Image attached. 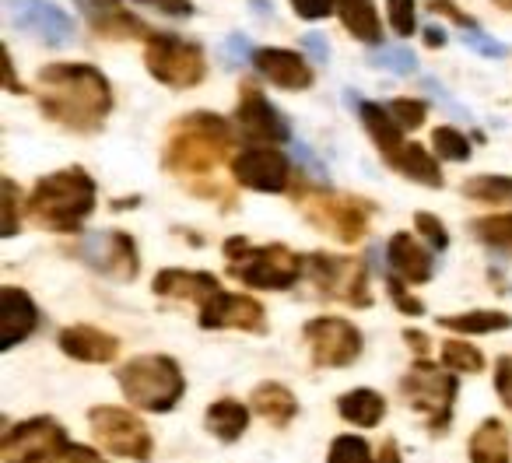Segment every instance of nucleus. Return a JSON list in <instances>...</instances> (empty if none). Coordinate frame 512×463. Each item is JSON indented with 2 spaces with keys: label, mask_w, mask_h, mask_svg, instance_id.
Here are the masks:
<instances>
[{
  "label": "nucleus",
  "mask_w": 512,
  "mask_h": 463,
  "mask_svg": "<svg viewBox=\"0 0 512 463\" xmlns=\"http://www.w3.org/2000/svg\"><path fill=\"white\" fill-rule=\"evenodd\" d=\"M39 109L74 134H95L113 113V88L92 64H50L39 71Z\"/></svg>",
  "instance_id": "obj_1"
},
{
  "label": "nucleus",
  "mask_w": 512,
  "mask_h": 463,
  "mask_svg": "<svg viewBox=\"0 0 512 463\" xmlns=\"http://www.w3.org/2000/svg\"><path fill=\"white\" fill-rule=\"evenodd\" d=\"M235 148V130L228 120L214 113H190L172 127L169 141H165V169L190 183L193 193L211 197V172L228 158ZM218 197V193H214Z\"/></svg>",
  "instance_id": "obj_2"
},
{
  "label": "nucleus",
  "mask_w": 512,
  "mask_h": 463,
  "mask_svg": "<svg viewBox=\"0 0 512 463\" xmlns=\"http://www.w3.org/2000/svg\"><path fill=\"white\" fill-rule=\"evenodd\" d=\"M92 211L95 179L85 169H78V165L43 176L32 186L29 197H25V218L32 225L46 228V232H60V236L81 232V225H85V218Z\"/></svg>",
  "instance_id": "obj_3"
},
{
  "label": "nucleus",
  "mask_w": 512,
  "mask_h": 463,
  "mask_svg": "<svg viewBox=\"0 0 512 463\" xmlns=\"http://www.w3.org/2000/svg\"><path fill=\"white\" fill-rule=\"evenodd\" d=\"M225 260L228 274H232L239 285L260 288V292H285L295 288L306 274V257L292 253L288 246L271 243V246H253L249 239L232 236L225 239Z\"/></svg>",
  "instance_id": "obj_4"
},
{
  "label": "nucleus",
  "mask_w": 512,
  "mask_h": 463,
  "mask_svg": "<svg viewBox=\"0 0 512 463\" xmlns=\"http://www.w3.org/2000/svg\"><path fill=\"white\" fill-rule=\"evenodd\" d=\"M116 383H120L123 397H127L137 411H151V414L172 411L186 393L183 369H179V362L169 355L130 358V362H123L120 372H116Z\"/></svg>",
  "instance_id": "obj_5"
},
{
  "label": "nucleus",
  "mask_w": 512,
  "mask_h": 463,
  "mask_svg": "<svg viewBox=\"0 0 512 463\" xmlns=\"http://www.w3.org/2000/svg\"><path fill=\"white\" fill-rule=\"evenodd\" d=\"M456 390H460V383H456L453 369H446V365L439 369V365H432L428 358H418V362L404 372V379H400V397L428 421L432 432H442V428L453 421Z\"/></svg>",
  "instance_id": "obj_6"
},
{
  "label": "nucleus",
  "mask_w": 512,
  "mask_h": 463,
  "mask_svg": "<svg viewBox=\"0 0 512 463\" xmlns=\"http://www.w3.org/2000/svg\"><path fill=\"white\" fill-rule=\"evenodd\" d=\"M299 207L309 225L341 239V243H362L365 232H369V218H372L369 200L348 197V193H330V190H306L299 193Z\"/></svg>",
  "instance_id": "obj_7"
},
{
  "label": "nucleus",
  "mask_w": 512,
  "mask_h": 463,
  "mask_svg": "<svg viewBox=\"0 0 512 463\" xmlns=\"http://www.w3.org/2000/svg\"><path fill=\"white\" fill-rule=\"evenodd\" d=\"M144 64H148L151 78L169 88H179V92L197 88L207 78V60L200 43L169 36V32H151L148 46H144Z\"/></svg>",
  "instance_id": "obj_8"
},
{
  "label": "nucleus",
  "mask_w": 512,
  "mask_h": 463,
  "mask_svg": "<svg viewBox=\"0 0 512 463\" xmlns=\"http://www.w3.org/2000/svg\"><path fill=\"white\" fill-rule=\"evenodd\" d=\"M306 274L316 292L330 302H344L351 309H369V267L358 257H334V253H313L306 260Z\"/></svg>",
  "instance_id": "obj_9"
},
{
  "label": "nucleus",
  "mask_w": 512,
  "mask_h": 463,
  "mask_svg": "<svg viewBox=\"0 0 512 463\" xmlns=\"http://www.w3.org/2000/svg\"><path fill=\"white\" fill-rule=\"evenodd\" d=\"M88 428H92L95 442L102 449H109L113 456L123 460H137L148 463L155 453V439H151L148 425L137 418L127 407H113V404H99L88 411Z\"/></svg>",
  "instance_id": "obj_10"
},
{
  "label": "nucleus",
  "mask_w": 512,
  "mask_h": 463,
  "mask_svg": "<svg viewBox=\"0 0 512 463\" xmlns=\"http://www.w3.org/2000/svg\"><path fill=\"white\" fill-rule=\"evenodd\" d=\"M67 428L50 414L18 421L0 439V460L4 463H50L67 446Z\"/></svg>",
  "instance_id": "obj_11"
},
{
  "label": "nucleus",
  "mask_w": 512,
  "mask_h": 463,
  "mask_svg": "<svg viewBox=\"0 0 512 463\" xmlns=\"http://www.w3.org/2000/svg\"><path fill=\"white\" fill-rule=\"evenodd\" d=\"M306 341L320 369H348L362 355V334L341 316H316L306 323Z\"/></svg>",
  "instance_id": "obj_12"
},
{
  "label": "nucleus",
  "mask_w": 512,
  "mask_h": 463,
  "mask_svg": "<svg viewBox=\"0 0 512 463\" xmlns=\"http://www.w3.org/2000/svg\"><path fill=\"white\" fill-rule=\"evenodd\" d=\"M4 11L18 32L39 39L43 46H71L78 36L74 18L50 0H4Z\"/></svg>",
  "instance_id": "obj_13"
},
{
  "label": "nucleus",
  "mask_w": 512,
  "mask_h": 463,
  "mask_svg": "<svg viewBox=\"0 0 512 463\" xmlns=\"http://www.w3.org/2000/svg\"><path fill=\"white\" fill-rule=\"evenodd\" d=\"M78 257L95 274L113 281H134L137 271H141V253H137V243L127 232H88L81 239Z\"/></svg>",
  "instance_id": "obj_14"
},
{
  "label": "nucleus",
  "mask_w": 512,
  "mask_h": 463,
  "mask_svg": "<svg viewBox=\"0 0 512 463\" xmlns=\"http://www.w3.org/2000/svg\"><path fill=\"white\" fill-rule=\"evenodd\" d=\"M232 176L239 186L256 193H285L292 183V165L274 144H256L232 158Z\"/></svg>",
  "instance_id": "obj_15"
},
{
  "label": "nucleus",
  "mask_w": 512,
  "mask_h": 463,
  "mask_svg": "<svg viewBox=\"0 0 512 463\" xmlns=\"http://www.w3.org/2000/svg\"><path fill=\"white\" fill-rule=\"evenodd\" d=\"M200 327L204 330H246V334H267V309L249 295L214 292L200 306Z\"/></svg>",
  "instance_id": "obj_16"
},
{
  "label": "nucleus",
  "mask_w": 512,
  "mask_h": 463,
  "mask_svg": "<svg viewBox=\"0 0 512 463\" xmlns=\"http://www.w3.org/2000/svg\"><path fill=\"white\" fill-rule=\"evenodd\" d=\"M235 123L256 144H285L292 137L288 120L264 99V92L253 85H242L239 106H235Z\"/></svg>",
  "instance_id": "obj_17"
},
{
  "label": "nucleus",
  "mask_w": 512,
  "mask_h": 463,
  "mask_svg": "<svg viewBox=\"0 0 512 463\" xmlns=\"http://www.w3.org/2000/svg\"><path fill=\"white\" fill-rule=\"evenodd\" d=\"M85 15L88 29L102 39H151V29L137 15H130L120 0H74Z\"/></svg>",
  "instance_id": "obj_18"
},
{
  "label": "nucleus",
  "mask_w": 512,
  "mask_h": 463,
  "mask_svg": "<svg viewBox=\"0 0 512 463\" xmlns=\"http://www.w3.org/2000/svg\"><path fill=\"white\" fill-rule=\"evenodd\" d=\"M39 327V309L32 302L29 292L15 285H4L0 288V351H11L18 348L22 341H29Z\"/></svg>",
  "instance_id": "obj_19"
},
{
  "label": "nucleus",
  "mask_w": 512,
  "mask_h": 463,
  "mask_svg": "<svg viewBox=\"0 0 512 463\" xmlns=\"http://www.w3.org/2000/svg\"><path fill=\"white\" fill-rule=\"evenodd\" d=\"M60 351L74 362H88V365H106L120 355V337L106 334V330L92 327V323H74L64 327L57 337Z\"/></svg>",
  "instance_id": "obj_20"
},
{
  "label": "nucleus",
  "mask_w": 512,
  "mask_h": 463,
  "mask_svg": "<svg viewBox=\"0 0 512 463\" xmlns=\"http://www.w3.org/2000/svg\"><path fill=\"white\" fill-rule=\"evenodd\" d=\"M253 64H256V71L271 81V85L285 88V92H302V88L313 85V71H309V64L292 50L267 46V50L253 53Z\"/></svg>",
  "instance_id": "obj_21"
},
{
  "label": "nucleus",
  "mask_w": 512,
  "mask_h": 463,
  "mask_svg": "<svg viewBox=\"0 0 512 463\" xmlns=\"http://www.w3.org/2000/svg\"><path fill=\"white\" fill-rule=\"evenodd\" d=\"M155 295L162 299H176V302H200L204 306L214 292H221V281L207 271H183V267H165L155 274L151 281Z\"/></svg>",
  "instance_id": "obj_22"
},
{
  "label": "nucleus",
  "mask_w": 512,
  "mask_h": 463,
  "mask_svg": "<svg viewBox=\"0 0 512 463\" xmlns=\"http://www.w3.org/2000/svg\"><path fill=\"white\" fill-rule=\"evenodd\" d=\"M386 257L397 278H404L407 285H425L432 281V253L411 236V232H393L390 246H386Z\"/></svg>",
  "instance_id": "obj_23"
},
{
  "label": "nucleus",
  "mask_w": 512,
  "mask_h": 463,
  "mask_svg": "<svg viewBox=\"0 0 512 463\" xmlns=\"http://www.w3.org/2000/svg\"><path fill=\"white\" fill-rule=\"evenodd\" d=\"M249 407H253V414H260V418L274 428H288L295 421V414H299L295 393L281 383H260L253 390V397H249Z\"/></svg>",
  "instance_id": "obj_24"
},
{
  "label": "nucleus",
  "mask_w": 512,
  "mask_h": 463,
  "mask_svg": "<svg viewBox=\"0 0 512 463\" xmlns=\"http://www.w3.org/2000/svg\"><path fill=\"white\" fill-rule=\"evenodd\" d=\"M358 116H362L365 130H369V137L376 141L379 155H383V162H390L393 155H397L400 148H404V127H400L397 120H393V113L386 106H376V102H362L358 106Z\"/></svg>",
  "instance_id": "obj_25"
},
{
  "label": "nucleus",
  "mask_w": 512,
  "mask_h": 463,
  "mask_svg": "<svg viewBox=\"0 0 512 463\" xmlns=\"http://www.w3.org/2000/svg\"><path fill=\"white\" fill-rule=\"evenodd\" d=\"M509 446H512L509 428L498 418H488L470 435L467 456H470V463H509Z\"/></svg>",
  "instance_id": "obj_26"
},
{
  "label": "nucleus",
  "mask_w": 512,
  "mask_h": 463,
  "mask_svg": "<svg viewBox=\"0 0 512 463\" xmlns=\"http://www.w3.org/2000/svg\"><path fill=\"white\" fill-rule=\"evenodd\" d=\"M390 169H397L400 176H407L411 183H421V186H432V190H439L442 186V169H439V162H435L432 155H428L421 144H414V141H407L404 148L397 151V155L390 158Z\"/></svg>",
  "instance_id": "obj_27"
},
{
  "label": "nucleus",
  "mask_w": 512,
  "mask_h": 463,
  "mask_svg": "<svg viewBox=\"0 0 512 463\" xmlns=\"http://www.w3.org/2000/svg\"><path fill=\"white\" fill-rule=\"evenodd\" d=\"M249 411H253V407L239 404V400H232V397H221L207 407L204 425H207V432L218 435L221 442H235V439H242V432L249 428Z\"/></svg>",
  "instance_id": "obj_28"
},
{
  "label": "nucleus",
  "mask_w": 512,
  "mask_h": 463,
  "mask_svg": "<svg viewBox=\"0 0 512 463\" xmlns=\"http://www.w3.org/2000/svg\"><path fill=\"white\" fill-rule=\"evenodd\" d=\"M337 15H341L344 29L355 39L369 46H379L383 39V25H379L376 15V0H337Z\"/></svg>",
  "instance_id": "obj_29"
},
{
  "label": "nucleus",
  "mask_w": 512,
  "mask_h": 463,
  "mask_svg": "<svg viewBox=\"0 0 512 463\" xmlns=\"http://www.w3.org/2000/svg\"><path fill=\"white\" fill-rule=\"evenodd\" d=\"M337 414H341L348 425L358 428H376L386 418V400L376 390H351L337 400Z\"/></svg>",
  "instance_id": "obj_30"
},
{
  "label": "nucleus",
  "mask_w": 512,
  "mask_h": 463,
  "mask_svg": "<svg viewBox=\"0 0 512 463\" xmlns=\"http://www.w3.org/2000/svg\"><path fill=\"white\" fill-rule=\"evenodd\" d=\"M439 327L456 330V334H498L512 327V316L502 309H470L460 316H439Z\"/></svg>",
  "instance_id": "obj_31"
},
{
  "label": "nucleus",
  "mask_w": 512,
  "mask_h": 463,
  "mask_svg": "<svg viewBox=\"0 0 512 463\" xmlns=\"http://www.w3.org/2000/svg\"><path fill=\"white\" fill-rule=\"evenodd\" d=\"M463 197L477 204H512V176H470L463 183Z\"/></svg>",
  "instance_id": "obj_32"
},
{
  "label": "nucleus",
  "mask_w": 512,
  "mask_h": 463,
  "mask_svg": "<svg viewBox=\"0 0 512 463\" xmlns=\"http://www.w3.org/2000/svg\"><path fill=\"white\" fill-rule=\"evenodd\" d=\"M439 365H446V369H453V372H467V376H474V372L484 369V355L467 341H446V344H442Z\"/></svg>",
  "instance_id": "obj_33"
},
{
  "label": "nucleus",
  "mask_w": 512,
  "mask_h": 463,
  "mask_svg": "<svg viewBox=\"0 0 512 463\" xmlns=\"http://www.w3.org/2000/svg\"><path fill=\"white\" fill-rule=\"evenodd\" d=\"M474 236L484 246H495V250H512V214H488V218L474 221Z\"/></svg>",
  "instance_id": "obj_34"
},
{
  "label": "nucleus",
  "mask_w": 512,
  "mask_h": 463,
  "mask_svg": "<svg viewBox=\"0 0 512 463\" xmlns=\"http://www.w3.org/2000/svg\"><path fill=\"white\" fill-rule=\"evenodd\" d=\"M369 64H376L386 74H397V78H407V74L418 71V57L407 46H379V50H372Z\"/></svg>",
  "instance_id": "obj_35"
},
{
  "label": "nucleus",
  "mask_w": 512,
  "mask_h": 463,
  "mask_svg": "<svg viewBox=\"0 0 512 463\" xmlns=\"http://www.w3.org/2000/svg\"><path fill=\"white\" fill-rule=\"evenodd\" d=\"M432 148L446 162H467L470 158V141L456 127H435L432 130Z\"/></svg>",
  "instance_id": "obj_36"
},
{
  "label": "nucleus",
  "mask_w": 512,
  "mask_h": 463,
  "mask_svg": "<svg viewBox=\"0 0 512 463\" xmlns=\"http://www.w3.org/2000/svg\"><path fill=\"white\" fill-rule=\"evenodd\" d=\"M327 463H376V456H372L369 442L358 439V435H337L330 442Z\"/></svg>",
  "instance_id": "obj_37"
},
{
  "label": "nucleus",
  "mask_w": 512,
  "mask_h": 463,
  "mask_svg": "<svg viewBox=\"0 0 512 463\" xmlns=\"http://www.w3.org/2000/svg\"><path fill=\"white\" fill-rule=\"evenodd\" d=\"M18 218H22V193H18L15 179H4V228H0V236H18V228H22Z\"/></svg>",
  "instance_id": "obj_38"
},
{
  "label": "nucleus",
  "mask_w": 512,
  "mask_h": 463,
  "mask_svg": "<svg viewBox=\"0 0 512 463\" xmlns=\"http://www.w3.org/2000/svg\"><path fill=\"white\" fill-rule=\"evenodd\" d=\"M414 228H418V236L425 239L432 250H446V246H449L446 225H442V221L435 218L432 211H418V214H414Z\"/></svg>",
  "instance_id": "obj_39"
},
{
  "label": "nucleus",
  "mask_w": 512,
  "mask_h": 463,
  "mask_svg": "<svg viewBox=\"0 0 512 463\" xmlns=\"http://www.w3.org/2000/svg\"><path fill=\"white\" fill-rule=\"evenodd\" d=\"M386 109H390L393 120H397L404 130L421 127V123H425V116H428V106H425V102H421V99H393Z\"/></svg>",
  "instance_id": "obj_40"
},
{
  "label": "nucleus",
  "mask_w": 512,
  "mask_h": 463,
  "mask_svg": "<svg viewBox=\"0 0 512 463\" xmlns=\"http://www.w3.org/2000/svg\"><path fill=\"white\" fill-rule=\"evenodd\" d=\"M386 18H390L397 36H414L418 18H414V0H386Z\"/></svg>",
  "instance_id": "obj_41"
},
{
  "label": "nucleus",
  "mask_w": 512,
  "mask_h": 463,
  "mask_svg": "<svg viewBox=\"0 0 512 463\" xmlns=\"http://www.w3.org/2000/svg\"><path fill=\"white\" fill-rule=\"evenodd\" d=\"M386 292H390L393 306H397L404 316H425V306H421V302L414 299L411 292H407V288H404V278H397V274H390V278H386Z\"/></svg>",
  "instance_id": "obj_42"
},
{
  "label": "nucleus",
  "mask_w": 512,
  "mask_h": 463,
  "mask_svg": "<svg viewBox=\"0 0 512 463\" xmlns=\"http://www.w3.org/2000/svg\"><path fill=\"white\" fill-rule=\"evenodd\" d=\"M463 46H470L474 53H481V57H491V60H498V57H505V43H498V39H491V36H484L481 29H474V32H463Z\"/></svg>",
  "instance_id": "obj_43"
},
{
  "label": "nucleus",
  "mask_w": 512,
  "mask_h": 463,
  "mask_svg": "<svg viewBox=\"0 0 512 463\" xmlns=\"http://www.w3.org/2000/svg\"><path fill=\"white\" fill-rule=\"evenodd\" d=\"M495 393H498V400L512 411V355H502L495 362Z\"/></svg>",
  "instance_id": "obj_44"
},
{
  "label": "nucleus",
  "mask_w": 512,
  "mask_h": 463,
  "mask_svg": "<svg viewBox=\"0 0 512 463\" xmlns=\"http://www.w3.org/2000/svg\"><path fill=\"white\" fill-rule=\"evenodd\" d=\"M292 8L306 22H320V18H330V11L337 8V0H292Z\"/></svg>",
  "instance_id": "obj_45"
},
{
  "label": "nucleus",
  "mask_w": 512,
  "mask_h": 463,
  "mask_svg": "<svg viewBox=\"0 0 512 463\" xmlns=\"http://www.w3.org/2000/svg\"><path fill=\"white\" fill-rule=\"evenodd\" d=\"M50 463H109V460H102L92 446H74V442H67V446L60 449Z\"/></svg>",
  "instance_id": "obj_46"
},
{
  "label": "nucleus",
  "mask_w": 512,
  "mask_h": 463,
  "mask_svg": "<svg viewBox=\"0 0 512 463\" xmlns=\"http://www.w3.org/2000/svg\"><path fill=\"white\" fill-rule=\"evenodd\" d=\"M137 4L162 11V15H169V18H190L193 15V4H190V0H137Z\"/></svg>",
  "instance_id": "obj_47"
},
{
  "label": "nucleus",
  "mask_w": 512,
  "mask_h": 463,
  "mask_svg": "<svg viewBox=\"0 0 512 463\" xmlns=\"http://www.w3.org/2000/svg\"><path fill=\"white\" fill-rule=\"evenodd\" d=\"M302 50L309 53L313 64H327L330 60V46H327V36H323V32H306V36H302Z\"/></svg>",
  "instance_id": "obj_48"
},
{
  "label": "nucleus",
  "mask_w": 512,
  "mask_h": 463,
  "mask_svg": "<svg viewBox=\"0 0 512 463\" xmlns=\"http://www.w3.org/2000/svg\"><path fill=\"white\" fill-rule=\"evenodd\" d=\"M432 11H439V15H446L449 22H456V25H460L463 32H474V29H481V25H477L474 18H467V15H463L460 8H456L453 0H432Z\"/></svg>",
  "instance_id": "obj_49"
},
{
  "label": "nucleus",
  "mask_w": 512,
  "mask_h": 463,
  "mask_svg": "<svg viewBox=\"0 0 512 463\" xmlns=\"http://www.w3.org/2000/svg\"><path fill=\"white\" fill-rule=\"evenodd\" d=\"M421 88H428V95H432V99H439V106H446V109H453L456 116H463V120H467V109L460 106V102L453 99V95H446V88L439 85V81L435 78H421Z\"/></svg>",
  "instance_id": "obj_50"
},
{
  "label": "nucleus",
  "mask_w": 512,
  "mask_h": 463,
  "mask_svg": "<svg viewBox=\"0 0 512 463\" xmlns=\"http://www.w3.org/2000/svg\"><path fill=\"white\" fill-rule=\"evenodd\" d=\"M225 50H228V57H232V60H253V46H249L246 43V39H242V36H228V43H225Z\"/></svg>",
  "instance_id": "obj_51"
},
{
  "label": "nucleus",
  "mask_w": 512,
  "mask_h": 463,
  "mask_svg": "<svg viewBox=\"0 0 512 463\" xmlns=\"http://www.w3.org/2000/svg\"><path fill=\"white\" fill-rule=\"evenodd\" d=\"M404 341L414 348V355H421V358L428 355V337H425V334H418V330H407V334H404Z\"/></svg>",
  "instance_id": "obj_52"
},
{
  "label": "nucleus",
  "mask_w": 512,
  "mask_h": 463,
  "mask_svg": "<svg viewBox=\"0 0 512 463\" xmlns=\"http://www.w3.org/2000/svg\"><path fill=\"white\" fill-rule=\"evenodd\" d=\"M376 463H400V449H397V442H383V449H379V456H376Z\"/></svg>",
  "instance_id": "obj_53"
},
{
  "label": "nucleus",
  "mask_w": 512,
  "mask_h": 463,
  "mask_svg": "<svg viewBox=\"0 0 512 463\" xmlns=\"http://www.w3.org/2000/svg\"><path fill=\"white\" fill-rule=\"evenodd\" d=\"M421 36H425V43H428V46H435V50H439V46H446V32L435 29V25H428V29L421 32Z\"/></svg>",
  "instance_id": "obj_54"
},
{
  "label": "nucleus",
  "mask_w": 512,
  "mask_h": 463,
  "mask_svg": "<svg viewBox=\"0 0 512 463\" xmlns=\"http://www.w3.org/2000/svg\"><path fill=\"white\" fill-rule=\"evenodd\" d=\"M4 60H8V64H4V71H8V92H22L15 81V60H11V50H4Z\"/></svg>",
  "instance_id": "obj_55"
},
{
  "label": "nucleus",
  "mask_w": 512,
  "mask_h": 463,
  "mask_svg": "<svg viewBox=\"0 0 512 463\" xmlns=\"http://www.w3.org/2000/svg\"><path fill=\"white\" fill-rule=\"evenodd\" d=\"M498 8H505V11H512V0H495Z\"/></svg>",
  "instance_id": "obj_56"
}]
</instances>
